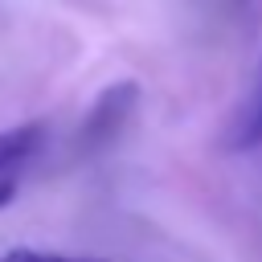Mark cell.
<instances>
[{
	"label": "cell",
	"mask_w": 262,
	"mask_h": 262,
	"mask_svg": "<svg viewBox=\"0 0 262 262\" xmlns=\"http://www.w3.org/2000/svg\"><path fill=\"white\" fill-rule=\"evenodd\" d=\"M135 102H139V86H135V82H115V86H106V90L94 98V106L82 115V127H78V139H74L78 151H82V156L106 151V147L123 135V127L131 123Z\"/></svg>",
	"instance_id": "obj_1"
},
{
	"label": "cell",
	"mask_w": 262,
	"mask_h": 262,
	"mask_svg": "<svg viewBox=\"0 0 262 262\" xmlns=\"http://www.w3.org/2000/svg\"><path fill=\"white\" fill-rule=\"evenodd\" d=\"M45 147V127L41 123H20V127H8L0 131V209L12 205L29 164L41 156Z\"/></svg>",
	"instance_id": "obj_2"
},
{
	"label": "cell",
	"mask_w": 262,
	"mask_h": 262,
	"mask_svg": "<svg viewBox=\"0 0 262 262\" xmlns=\"http://www.w3.org/2000/svg\"><path fill=\"white\" fill-rule=\"evenodd\" d=\"M229 147H233V151L262 147V70H258V78H254V90L246 94V102H242V106H237V115H233Z\"/></svg>",
	"instance_id": "obj_3"
},
{
	"label": "cell",
	"mask_w": 262,
	"mask_h": 262,
	"mask_svg": "<svg viewBox=\"0 0 262 262\" xmlns=\"http://www.w3.org/2000/svg\"><path fill=\"white\" fill-rule=\"evenodd\" d=\"M0 262H102V258H66V254H41V250H8Z\"/></svg>",
	"instance_id": "obj_4"
}]
</instances>
